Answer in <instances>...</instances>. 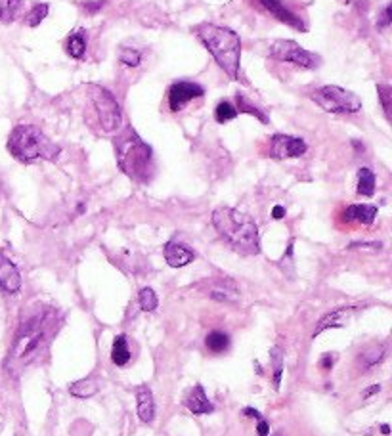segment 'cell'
I'll list each match as a JSON object with an SVG mask.
<instances>
[{"label":"cell","mask_w":392,"mask_h":436,"mask_svg":"<svg viewBox=\"0 0 392 436\" xmlns=\"http://www.w3.org/2000/svg\"><path fill=\"white\" fill-rule=\"evenodd\" d=\"M54 314L44 306H35L27 318L21 320L16 337H14L12 348L8 353L6 370L14 375H18L31 360L35 358L48 335L52 331Z\"/></svg>","instance_id":"obj_1"},{"label":"cell","mask_w":392,"mask_h":436,"mask_svg":"<svg viewBox=\"0 0 392 436\" xmlns=\"http://www.w3.org/2000/svg\"><path fill=\"white\" fill-rule=\"evenodd\" d=\"M213 226L233 251L241 253V255L261 253L258 228L249 215L230 209V207H218L213 213Z\"/></svg>","instance_id":"obj_2"},{"label":"cell","mask_w":392,"mask_h":436,"mask_svg":"<svg viewBox=\"0 0 392 436\" xmlns=\"http://www.w3.org/2000/svg\"><path fill=\"white\" fill-rule=\"evenodd\" d=\"M196 33L199 41L205 44L208 52L213 54L224 71L232 78H238L239 75V60H241V41L236 31L228 27H218L213 24L197 25Z\"/></svg>","instance_id":"obj_3"},{"label":"cell","mask_w":392,"mask_h":436,"mask_svg":"<svg viewBox=\"0 0 392 436\" xmlns=\"http://www.w3.org/2000/svg\"><path fill=\"white\" fill-rule=\"evenodd\" d=\"M8 151L21 163H33L36 159L56 161L60 148L54 146L41 128L33 125H19L8 138Z\"/></svg>","instance_id":"obj_4"},{"label":"cell","mask_w":392,"mask_h":436,"mask_svg":"<svg viewBox=\"0 0 392 436\" xmlns=\"http://www.w3.org/2000/svg\"><path fill=\"white\" fill-rule=\"evenodd\" d=\"M115 156L121 171L134 180H149L151 176V148L129 128L115 142Z\"/></svg>","instance_id":"obj_5"},{"label":"cell","mask_w":392,"mask_h":436,"mask_svg":"<svg viewBox=\"0 0 392 436\" xmlns=\"http://www.w3.org/2000/svg\"><path fill=\"white\" fill-rule=\"evenodd\" d=\"M310 100L329 113H356L362 109V100L354 92L341 86H320L310 92Z\"/></svg>","instance_id":"obj_6"},{"label":"cell","mask_w":392,"mask_h":436,"mask_svg":"<svg viewBox=\"0 0 392 436\" xmlns=\"http://www.w3.org/2000/svg\"><path fill=\"white\" fill-rule=\"evenodd\" d=\"M89 88L90 102L94 106L101 128L106 132L117 131L121 121H123V115H121L119 103H117V100L114 98V94L107 92L106 88H101V86H96V84L89 86Z\"/></svg>","instance_id":"obj_7"},{"label":"cell","mask_w":392,"mask_h":436,"mask_svg":"<svg viewBox=\"0 0 392 436\" xmlns=\"http://www.w3.org/2000/svg\"><path fill=\"white\" fill-rule=\"evenodd\" d=\"M270 56L279 61L304 67V69H314L320 66V58L298 46L295 41H273L270 44Z\"/></svg>","instance_id":"obj_8"},{"label":"cell","mask_w":392,"mask_h":436,"mask_svg":"<svg viewBox=\"0 0 392 436\" xmlns=\"http://www.w3.org/2000/svg\"><path fill=\"white\" fill-rule=\"evenodd\" d=\"M270 157L273 159H293L306 153V142L301 138L287 136V134H273L270 140Z\"/></svg>","instance_id":"obj_9"},{"label":"cell","mask_w":392,"mask_h":436,"mask_svg":"<svg viewBox=\"0 0 392 436\" xmlns=\"http://www.w3.org/2000/svg\"><path fill=\"white\" fill-rule=\"evenodd\" d=\"M203 86L197 83H188V81H182V83H176L171 86L169 90V106L173 111H179L182 109L188 102H191L194 98H201L203 96Z\"/></svg>","instance_id":"obj_10"},{"label":"cell","mask_w":392,"mask_h":436,"mask_svg":"<svg viewBox=\"0 0 392 436\" xmlns=\"http://www.w3.org/2000/svg\"><path fill=\"white\" fill-rule=\"evenodd\" d=\"M0 287L6 291V293H16L21 289V275L19 270L16 268V264L10 258L0 253Z\"/></svg>","instance_id":"obj_11"},{"label":"cell","mask_w":392,"mask_h":436,"mask_svg":"<svg viewBox=\"0 0 392 436\" xmlns=\"http://www.w3.org/2000/svg\"><path fill=\"white\" fill-rule=\"evenodd\" d=\"M208 299L218 300V303H236L239 300L238 285L232 280H213L207 285Z\"/></svg>","instance_id":"obj_12"},{"label":"cell","mask_w":392,"mask_h":436,"mask_svg":"<svg viewBox=\"0 0 392 436\" xmlns=\"http://www.w3.org/2000/svg\"><path fill=\"white\" fill-rule=\"evenodd\" d=\"M194 258H196V253L179 241H169L165 245V260L173 268H182L186 264H190Z\"/></svg>","instance_id":"obj_13"},{"label":"cell","mask_w":392,"mask_h":436,"mask_svg":"<svg viewBox=\"0 0 392 436\" xmlns=\"http://www.w3.org/2000/svg\"><path fill=\"white\" fill-rule=\"evenodd\" d=\"M262 6L266 8L268 12L272 14L273 18H278L279 21H283V24L291 25V27H295L297 31H306L304 29V24L301 21V19L295 16V14L289 10V8H286L279 0H258Z\"/></svg>","instance_id":"obj_14"},{"label":"cell","mask_w":392,"mask_h":436,"mask_svg":"<svg viewBox=\"0 0 392 436\" xmlns=\"http://www.w3.org/2000/svg\"><path fill=\"white\" fill-rule=\"evenodd\" d=\"M186 406H188V410H190L191 413H196V415H205V413L214 412V406L207 398L205 389H203L201 385H197V387H194V389L190 390V395L186 398Z\"/></svg>","instance_id":"obj_15"},{"label":"cell","mask_w":392,"mask_h":436,"mask_svg":"<svg viewBox=\"0 0 392 436\" xmlns=\"http://www.w3.org/2000/svg\"><path fill=\"white\" fill-rule=\"evenodd\" d=\"M383 358H385V347L383 345H368L356 356V364L362 371H368L375 365H379Z\"/></svg>","instance_id":"obj_16"},{"label":"cell","mask_w":392,"mask_h":436,"mask_svg":"<svg viewBox=\"0 0 392 436\" xmlns=\"http://www.w3.org/2000/svg\"><path fill=\"white\" fill-rule=\"evenodd\" d=\"M375 216H377V207L375 205H351L345 211L346 222H360V224H373Z\"/></svg>","instance_id":"obj_17"},{"label":"cell","mask_w":392,"mask_h":436,"mask_svg":"<svg viewBox=\"0 0 392 436\" xmlns=\"http://www.w3.org/2000/svg\"><path fill=\"white\" fill-rule=\"evenodd\" d=\"M138 417L142 419L144 423H151L155 419V402L154 395L149 389L138 390Z\"/></svg>","instance_id":"obj_18"},{"label":"cell","mask_w":392,"mask_h":436,"mask_svg":"<svg viewBox=\"0 0 392 436\" xmlns=\"http://www.w3.org/2000/svg\"><path fill=\"white\" fill-rule=\"evenodd\" d=\"M111 362L115 365H126L131 362V348H129V343H126L125 335H117L114 341V348H111Z\"/></svg>","instance_id":"obj_19"},{"label":"cell","mask_w":392,"mask_h":436,"mask_svg":"<svg viewBox=\"0 0 392 436\" xmlns=\"http://www.w3.org/2000/svg\"><path fill=\"white\" fill-rule=\"evenodd\" d=\"M352 310H354V308H339V310L326 314V316L320 320V323H318V328H316L314 335H320L321 331H323V329H327V328H341V325L345 323V318L348 316Z\"/></svg>","instance_id":"obj_20"},{"label":"cell","mask_w":392,"mask_h":436,"mask_svg":"<svg viewBox=\"0 0 392 436\" xmlns=\"http://www.w3.org/2000/svg\"><path fill=\"white\" fill-rule=\"evenodd\" d=\"M98 381L94 377H86V379H81V381H75L69 385V392L77 398H90L98 392Z\"/></svg>","instance_id":"obj_21"},{"label":"cell","mask_w":392,"mask_h":436,"mask_svg":"<svg viewBox=\"0 0 392 436\" xmlns=\"http://www.w3.org/2000/svg\"><path fill=\"white\" fill-rule=\"evenodd\" d=\"M358 193L371 198L375 193V174L369 168H360L358 171Z\"/></svg>","instance_id":"obj_22"},{"label":"cell","mask_w":392,"mask_h":436,"mask_svg":"<svg viewBox=\"0 0 392 436\" xmlns=\"http://www.w3.org/2000/svg\"><path fill=\"white\" fill-rule=\"evenodd\" d=\"M205 345L213 354L224 353L230 345V337H228L224 331H211V333L205 337Z\"/></svg>","instance_id":"obj_23"},{"label":"cell","mask_w":392,"mask_h":436,"mask_svg":"<svg viewBox=\"0 0 392 436\" xmlns=\"http://www.w3.org/2000/svg\"><path fill=\"white\" fill-rule=\"evenodd\" d=\"M66 50H67V54L71 56V58H75V60H81V58L84 56V50H86V42H84L83 33H75V35L69 36V39H67Z\"/></svg>","instance_id":"obj_24"},{"label":"cell","mask_w":392,"mask_h":436,"mask_svg":"<svg viewBox=\"0 0 392 436\" xmlns=\"http://www.w3.org/2000/svg\"><path fill=\"white\" fill-rule=\"evenodd\" d=\"M19 6H21V0H0V21L12 24L18 16Z\"/></svg>","instance_id":"obj_25"},{"label":"cell","mask_w":392,"mask_h":436,"mask_svg":"<svg viewBox=\"0 0 392 436\" xmlns=\"http://www.w3.org/2000/svg\"><path fill=\"white\" fill-rule=\"evenodd\" d=\"M270 360H272V367H273V387L279 389L281 385V375H283V353L279 350L278 347H273L270 350Z\"/></svg>","instance_id":"obj_26"},{"label":"cell","mask_w":392,"mask_h":436,"mask_svg":"<svg viewBox=\"0 0 392 436\" xmlns=\"http://www.w3.org/2000/svg\"><path fill=\"white\" fill-rule=\"evenodd\" d=\"M138 300H140V308L144 312H154L157 305H159V299H157V295H155L151 287H144L140 295H138Z\"/></svg>","instance_id":"obj_27"},{"label":"cell","mask_w":392,"mask_h":436,"mask_svg":"<svg viewBox=\"0 0 392 436\" xmlns=\"http://www.w3.org/2000/svg\"><path fill=\"white\" fill-rule=\"evenodd\" d=\"M236 100H238V111H239V113L253 115V117H256V119L261 121V123H264V125H266V123H268L266 115L262 113V111H258V109H256L255 106H253V103L247 102L243 96L238 94V96H236Z\"/></svg>","instance_id":"obj_28"},{"label":"cell","mask_w":392,"mask_h":436,"mask_svg":"<svg viewBox=\"0 0 392 436\" xmlns=\"http://www.w3.org/2000/svg\"><path fill=\"white\" fill-rule=\"evenodd\" d=\"M214 117H216L218 123H228V121H232L238 117V109L233 108L230 102H220L218 106H216Z\"/></svg>","instance_id":"obj_29"},{"label":"cell","mask_w":392,"mask_h":436,"mask_svg":"<svg viewBox=\"0 0 392 436\" xmlns=\"http://www.w3.org/2000/svg\"><path fill=\"white\" fill-rule=\"evenodd\" d=\"M48 16V4H35V8L27 14V25L29 27H39L41 21Z\"/></svg>","instance_id":"obj_30"},{"label":"cell","mask_w":392,"mask_h":436,"mask_svg":"<svg viewBox=\"0 0 392 436\" xmlns=\"http://www.w3.org/2000/svg\"><path fill=\"white\" fill-rule=\"evenodd\" d=\"M119 60L123 66L138 67L140 66V61H142V54H140L138 50H132V48H123V50H121Z\"/></svg>","instance_id":"obj_31"},{"label":"cell","mask_w":392,"mask_h":436,"mask_svg":"<svg viewBox=\"0 0 392 436\" xmlns=\"http://www.w3.org/2000/svg\"><path fill=\"white\" fill-rule=\"evenodd\" d=\"M377 94H379L381 106H383V111H385L386 119H391V86L379 84V86H377Z\"/></svg>","instance_id":"obj_32"},{"label":"cell","mask_w":392,"mask_h":436,"mask_svg":"<svg viewBox=\"0 0 392 436\" xmlns=\"http://www.w3.org/2000/svg\"><path fill=\"white\" fill-rule=\"evenodd\" d=\"M333 365H335V356H333V354H323V356H321V360H320L321 370L329 371Z\"/></svg>","instance_id":"obj_33"},{"label":"cell","mask_w":392,"mask_h":436,"mask_svg":"<svg viewBox=\"0 0 392 436\" xmlns=\"http://www.w3.org/2000/svg\"><path fill=\"white\" fill-rule=\"evenodd\" d=\"M256 421H258V425H256L258 436H270V425H268L266 419L258 417V419H256Z\"/></svg>","instance_id":"obj_34"},{"label":"cell","mask_w":392,"mask_h":436,"mask_svg":"<svg viewBox=\"0 0 392 436\" xmlns=\"http://www.w3.org/2000/svg\"><path fill=\"white\" fill-rule=\"evenodd\" d=\"M391 19H392V6L388 4V6L385 8V12H383V19L379 21V27H388V25H391Z\"/></svg>","instance_id":"obj_35"},{"label":"cell","mask_w":392,"mask_h":436,"mask_svg":"<svg viewBox=\"0 0 392 436\" xmlns=\"http://www.w3.org/2000/svg\"><path fill=\"white\" fill-rule=\"evenodd\" d=\"M101 6H104V0H98V2H89V4H84V8H89L90 14H96Z\"/></svg>","instance_id":"obj_36"},{"label":"cell","mask_w":392,"mask_h":436,"mask_svg":"<svg viewBox=\"0 0 392 436\" xmlns=\"http://www.w3.org/2000/svg\"><path fill=\"white\" fill-rule=\"evenodd\" d=\"M272 216L276 218V220L283 218V216H286V209H283L281 205H276V207H273V211H272Z\"/></svg>","instance_id":"obj_37"},{"label":"cell","mask_w":392,"mask_h":436,"mask_svg":"<svg viewBox=\"0 0 392 436\" xmlns=\"http://www.w3.org/2000/svg\"><path fill=\"white\" fill-rule=\"evenodd\" d=\"M381 390V387L379 385H373V387H369L368 390H366V392H363L362 395V398H368V396H373V395H377V392H379Z\"/></svg>","instance_id":"obj_38"},{"label":"cell","mask_w":392,"mask_h":436,"mask_svg":"<svg viewBox=\"0 0 392 436\" xmlns=\"http://www.w3.org/2000/svg\"><path fill=\"white\" fill-rule=\"evenodd\" d=\"M381 432H383V435H388V432H391V427H388V425H383V427H381Z\"/></svg>","instance_id":"obj_39"}]
</instances>
